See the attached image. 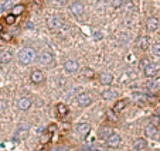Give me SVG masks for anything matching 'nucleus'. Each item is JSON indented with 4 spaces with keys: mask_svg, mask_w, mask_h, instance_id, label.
Returning a JSON list of instances; mask_svg holds the SVG:
<instances>
[{
    "mask_svg": "<svg viewBox=\"0 0 160 151\" xmlns=\"http://www.w3.org/2000/svg\"><path fill=\"white\" fill-rule=\"evenodd\" d=\"M51 151H65L64 147H60V148H54V150H51Z\"/></svg>",
    "mask_w": 160,
    "mask_h": 151,
    "instance_id": "c9c22d12",
    "label": "nucleus"
},
{
    "mask_svg": "<svg viewBox=\"0 0 160 151\" xmlns=\"http://www.w3.org/2000/svg\"><path fill=\"white\" fill-rule=\"evenodd\" d=\"M137 48L142 49V51H146L149 48V38L144 37V35L139 37V40H137Z\"/></svg>",
    "mask_w": 160,
    "mask_h": 151,
    "instance_id": "a211bd4d",
    "label": "nucleus"
},
{
    "mask_svg": "<svg viewBox=\"0 0 160 151\" xmlns=\"http://www.w3.org/2000/svg\"><path fill=\"white\" fill-rule=\"evenodd\" d=\"M31 100L28 99V97H20L18 100H17V107L20 109V110H28L30 107H31Z\"/></svg>",
    "mask_w": 160,
    "mask_h": 151,
    "instance_id": "9b49d317",
    "label": "nucleus"
},
{
    "mask_svg": "<svg viewBox=\"0 0 160 151\" xmlns=\"http://www.w3.org/2000/svg\"><path fill=\"white\" fill-rule=\"evenodd\" d=\"M47 24H48V28H50V30L58 31V30L63 27V20L58 16H50L47 20Z\"/></svg>",
    "mask_w": 160,
    "mask_h": 151,
    "instance_id": "f03ea898",
    "label": "nucleus"
},
{
    "mask_svg": "<svg viewBox=\"0 0 160 151\" xmlns=\"http://www.w3.org/2000/svg\"><path fill=\"white\" fill-rule=\"evenodd\" d=\"M119 144H120V135L116 134V133H112L106 138V145L109 148H116V147H119Z\"/></svg>",
    "mask_w": 160,
    "mask_h": 151,
    "instance_id": "423d86ee",
    "label": "nucleus"
},
{
    "mask_svg": "<svg viewBox=\"0 0 160 151\" xmlns=\"http://www.w3.org/2000/svg\"><path fill=\"white\" fill-rule=\"evenodd\" d=\"M160 25V21L157 17H149L147 18V21H146V28H147V31H156L157 28H159Z\"/></svg>",
    "mask_w": 160,
    "mask_h": 151,
    "instance_id": "6e6552de",
    "label": "nucleus"
},
{
    "mask_svg": "<svg viewBox=\"0 0 160 151\" xmlns=\"http://www.w3.org/2000/svg\"><path fill=\"white\" fill-rule=\"evenodd\" d=\"M54 1H55V3H63L64 0H54Z\"/></svg>",
    "mask_w": 160,
    "mask_h": 151,
    "instance_id": "4c0bfd02",
    "label": "nucleus"
},
{
    "mask_svg": "<svg viewBox=\"0 0 160 151\" xmlns=\"http://www.w3.org/2000/svg\"><path fill=\"white\" fill-rule=\"evenodd\" d=\"M75 130H77V133H80L81 135H87L89 131H91V124H89V123H78L77 127H75Z\"/></svg>",
    "mask_w": 160,
    "mask_h": 151,
    "instance_id": "ddd939ff",
    "label": "nucleus"
},
{
    "mask_svg": "<svg viewBox=\"0 0 160 151\" xmlns=\"http://www.w3.org/2000/svg\"><path fill=\"white\" fill-rule=\"evenodd\" d=\"M133 8V3L132 1H128V4H126V10H132Z\"/></svg>",
    "mask_w": 160,
    "mask_h": 151,
    "instance_id": "f704fd0d",
    "label": "nucleus"
},
{
    "mask_svg": "<svg viewBox=\"0 0 160 151\" xmlns=\"http://www.w3.org/2000/svg\"><path fill=\"white\" fill-rule=\"evenodd\" d=\"M133 147H135V150L142 151V150H144V148L147 147V141H146L144 138H136V141H135V144H133Z\"/></svg>",
    "mask_w": 160,
    "mask_h": 151,
    "instance_id": "aec40b11",
    "label": "nucleus"
},
{
    "mask_svg": "<svg viewBox=\"0 0 160 151\" xmlns=\"http://www.w3.org/2000/svg\"><path fill=\"white\" fill-rule=\"evenodd\" d=\"M156 114H159V116H160V106L156 109Z\"/></svg>",
    "mask_w": 160,
    "mask_h": 151,
    "instance_id": "e433bc0d",
    "label": "nucleus"
},
{
    "mask_svg": "<svg viewBox=\"0 0 160 151\" xmlns=\"http://www.w3.org/2000/svg\"><path fill=\"white\" fill-rule=\"evenodd\" d=\"M102 37H104V34H102V32H99V31L94 32V38H95V40H101Z\"/></svg>",
    "mask_w": 160,
    "mask_h": 151,
    "instance_id": "473e14b6",
    "label": "nucleus"
},
{
    "mask_svg": "<svg viewBox=\"0 0 160 151\" xmlns=\"http://www.w3.org/2000/svg\"><path fill=\"white\" fill-rule=\"evenodd\" d=\"M144 134L147 135L149 138H156V137H157V134H159L157 127H156V126H153V124L146 126V127H144Z\"/></svg>",
    "mask_w": 160,
    "mask_h": 151,
    "instance_id": "2eb2a0df",
    "label": "nucleus"
},
{
    "mask_svg": "<svg viewBox=\"0 0 160 151\" xmlns=\"http://www.w3.org/2000/svg\"><path fill=\"white\" fill-rule=\"evenodd\" d=\"M30 79H31L33 83H43L46 80V76L41 71H33L31 75H30Z\"/></svg>",
    "mask_w": 160,
    "mask_h": 151,
    "instance_id": "f8f14e48",
    "label": "nucleus"
},
{
    "mask_svg": "<svg viewBox=\"0 0 160 151\" xmlns=\"http://www.w3.org/2000/svg\"><path fill=\"white\" fill-rule=\"evenodd\" d=\"M28 126L27 124H23V126H20L18 127V130H17L16 133V140H24L27 135H28Z\"/></svg>",
    "mask_w": 160,
    "mask_h": 151,
    "instance_id": "4468645a",
    "label": "nucleus"
},
{
    "mask_svg": "<svg viewBox=\"0 0 160 151\" xmlns=\"http://www.w3.org/2000/svg\"><path fill=\"white\" fill-rule=\"evenodd\" d=\"M150 124L156 126V127H159V126H160V116H159V114H154V116L150 117Z\"/></svg>",
    "mask_w": 160,
    "mask_h": 151,
    "instance_id": "bb28decb",
    "label": "nucleus"
},
{
    "mask_svg": "<svg viewBox=\"0 0 160 151\" xmlns=\"http://www.w3.org/2000/svg\"><path fill=\"white\" fill-rule=\"evenodd\" d=\"M143 73H144V76H147V78H154V76L159 73V66L156 64H152V62H150V64L143 69Z\"/></svg>",
    "mask_w": 160,
    "mask_h": 151,
    "instance_id": "0eeeda50",
    "label": "nucleus"
},
{
    "mask_svg": "<svg viewBox=\"0 0 160 151\" xmlns=\"http://www.w3.org/2000/svg\"><path fill=\"white\" fill-rule=\"evenodd\" d=\"M4 20H6V23H7L9 25H11V24L16 23V16H14V14H7Z\"/></svg>",
    "mask_w": 160,
    "mask_h": 151,
    "instance_id": "c85d7f7f",
    "label": "nucleus"
},
{
    "mask_svg": "<svg viewBox=\"0 0 160 151\" xmlns=\"http://www.w3.org/2000/svg\"><path fill=\"white\" fill-rule=\"evenodd\" d=\"M150 49H152V54L154 56H160V42H154Z\"/></svg>",
    "mask_w": 160,
    "mask_h": 151,
    "instance_id": "b1692460",
    "label": "nucleus"
},
{
    "mask_svg": "<svg viewBox=\"0 0 160 151\" xmlns=\"http://www.w3.org/2000/svg\"><path fill=\"white\" fill-rule=\"evenodd\" d=\"M125 107H126V100H118L116 103L113 104V111L119 113V111H122Z\"/></svg>",
    "mask_w": 160,
    "mask_h": 151,
    "instance_id": "412c9836",
    "label": "nucleus"
},
{
    "mask_svg": "<svg viewBox=\"0 0 160 151\" xmlns=\"http://www.w3.org/2000/svg\"><path fill=\"white\" fill-rule=\"evenodd\" d=\"M17 58L21 65H30L31 62H34V59H37V52L33 48H23L18 52Z\"/></svg>",
    "mask_w": 160,
    "mask_h": 151,
    "instance_id": "f257e3e1",
    "label": "nucleus"
},
{
    "mask_svg": "<svg viewBox=\"0 0 160 151\" xmlns=\"http://www.w3.org/2000/svg\"><path fill=\"white\" fill-rule=\"evenodd\" d=\"M0 31H3V25H1V23H0Z\"/></svg>",
    "mask_w": 160,
    "mask_h": 151,
    "instance_id": "58836bf2",
    "label": "nucleus"
},
{
    "mask_svg": "<svg viewBox=\"0 0 160 151\" xmlns=\"http://www.w3.org/2000/svg\"><path fill=\"white\" fill-rule=\"evenodd\" d=\"M50 138H51V133H48L47 131V133H44V134L40 137V143L41 144H47L48 141H50Z\"/></svg>",
    "mask_w": 160,
    "mask_h": 151,
    "instance_id": "cd10ccee",
    "label": "nucleus"
},
{
    "mask_svg": "<svg viewBox=\"0 0 160 151\" xmlns=\"http://www.w3.org/2000/svg\"><path fill=\"white\" fill-rule=\"evenodd\" d=\"M101 95H102V97L105 100H112V99H115L118 96V92L115 89H105V90H102Z\"/></svg>",
    "mask_w": 160,
    "mask_h": 151,
    "instance_id": "dca6fc26",
    "label": "nucleus"
},
{
    "mask_svg": "<svg viewBox=\"0 0 160 151\" xmlns=\"http://www.w3.org/2000/svg\"><path fill=\"white\" fill-rule=\"evenodd\" d=\"M47 131L53 134L54 131H57V126H55V124H50V126H48V128H47Z\"/></svg>",
    "mask_w": 160,
    "mask_h": 151,
    "instance_id": "2f4dec72",
    "label": "nucleus"
},
{
    "mask_svg": "<svg viewBox=\"0 0 160 151\" xmlns=\"http://www.w3.org/2000/svg\"><path fill=\"white\" fill-rule=\"evenodd\" d=\"M57 113H58L60 116H65V114L68 113V107H67L64 103H58L57 104Z\"/></svg>",
    "mask_w": 160,
    "mask_h": 151,
    "instance_id": "4be33fe9",
    "label": "nucleus"
},
{
    "mask_svg": "<svg viewBox=\"0 0 160 151\" xmlns=\"http://www.w3.org/2000/svg\"><path fill=\"white\" fill-rule=\"evenodd\" d=\"M77 102H78V104H80V106H84V107H85V106H89V104H91V102H92V97H91L88 93H85V92H84V93H80V95H78V97H77Z\"/></svg>",
    "mask_w": 160,
    "mask_h": 151,
    "instance_id": "1a4fd4ad",
    "label": "nucleus"
},
{
    "mask_svg": "<svg viewBox=\"0 0 160 151\" xmlns=\"http://www.w3.org/2000/svg\"><path fill=\"white\" fill-rule=\"evenodd\" d=\"M13 59V52L9 49H1L0 51V64H9Z\"/></svg>",
    "mask_w": 160,
    "mask_h": 151,
    "instance_id": "9d476101",
    "label": "nucleus"
},
{
    "mask_svg": "<svg viewBox=\"0 0 160 151\" xmlns=\"http://www.w3.org/2000/svg\"><path fill=\"white\" fill-rule=\"evenodd\" d=\"M99 80H101L102 85H111V83L113 82V76L109 73V72H104V73H101Z\"/></svg>",
    "mask_w": 160,
    "mask_h": 151,
    "instance_id": "f3484780",
    "label": "nucleus"
},
{
    "mask_svg": "<svg viewBox=\"0 0 160 151\" xmlns=\"http://www.w3.org/2000/svg\"><path fill=\"white\" fill-rule=\"evenodd\" d=\"M24 11V6L23 4H16L14 7L11 8V14H14V16H20V14H23Z\"/></svg>",
    "mask_w": 160,
    "mask_h": 151,
    "instance_id": "5701e85b",
    "label": "nucleus"
},
{
    "mask_svg": "<svg viewBox=\"0 0 160 151\" xmlns=\"http://www.w3.org/2000/svg\"><path fill=\"white\" fill-rule=\"evenodd\" d=\"M149 64H150V61H149V59H146V58H143V59L140 61V69L143 71V69H144V68H146V66H147Z\"/></svg>",
    "mask_w": 160,
    "mask_h": 151,
    "instance_id": "c756f323",
    "label": "nucleus"
},
{
    "mask_svg": "<svg viewBox=\"0 0 160 151\" xmlns=\"http://www.w3.org/2000/svg\"><path fill=\"white\" fill-rule=\"evenodd\" d=\"M92 151H101V150H92Z\"/></svg>",
    "mask_w": 160,
    "mask_h": 151,
    "instance_id": "ea45409f",
    "label": "nucleus"
},
{
    "mask_svg": "<svg viewBox=\"0 0 160 151\" xmlns=\"http://www.w3.org/2000/svg\"><path fill=\"white\" fill-rule=\"evenodd\" d=\"M106 119L109 120V121H118V117H116V111L108 110V111H106Z\"/></svg>",
    "mask_w": 160,
    "mask_h": 151,
    "instance_id": "393cba45",
    "label": "nucleus"
},
{
    "mask_svg": "<svg viewBox=\"0 0 160 151\" xmlns=\"http://www.w3.org/2000/svg\"><path fill=\"white\" fill-rule=\"evenodd\" d=\"M4 110H6V102L0 100V113H3Z\"/></svg>",
    "mask_w": 160,
    "mask_h": 151,
    "instance_id": "72a5a7b5",
    "label": "nucleus"
},
{
    "mask_svg": "<svg viewBox=\"0 0 160 151\" xmlns=\"http://www.w3.org/2000/svg\"><path fill=\"white\" fill-rule=\"evenodd\" d=\"M70 10H71V13L75 17H82L84 16V4H82V1H80V0H75L74 3H71Z\"/></svg>",
    "mask_w": 160,
    "mask_h": 151,
    "instance_id": "20e7f679",
    "label": "nucleus"
},
{
    "mask_svg": "<svg viewBox=\"0 0 160 151\" xmlns=\"http://www.w3.org/2000/svg\"><path fill=\"white\" fill-rule=\"evenodd\" d=\"M84 76L88 78V79H92L95 76V72H94V69H91V68H85L84 69Z\"/></svg>",
    "mask_w": 160,
    "mask_h": 151,
    "instance_id": "a878e982",
    "label": "nucleus"
},
{
    "mask_svg": "<svg viewBox=\"0 0 160 151\" xmlns=\"http://www.w3.org/2000/svg\"><path fill=\"white\" fill-rule=\"evenodd\" d=\"M113 133V130L111 127H102L99 131H98V135H99V138H102V140H106L109 135Z\"/></svg>",
    "mask_w": 160,
    "mask_h": 151,
    "instance_id": "6ab92c4d",
    "label": "nucleus"
},
{
    "mask_svg": "<svg viewBox=\"0 0 160 151\" xmlns=\"http://www.w3.org/2000/svg\"><path fill=\"white\" fill-rule=\"evenodd\" d=\"M38 62H40L41 65H46V66L53 65L54 64V55H53L50 51H43L40 55H38Z\"/></svg>",
    "mask_w": 160,
    "mask_h": 151,
    "instance_id": "7ed1b4c3",
    "label": "nucleus"
},
{
    "mask_svg": "<svg viewBox=\"0 0 160 151\" xmlns=\"http://www.w3.org/2000/svg\"><path fill=\"white\" fill-rule=\"evenodd\" d=\"M123 4V0H112V6L115 8H119Z\"/></svg>",
    "mask_w": 160,
    "mask_h": 151,
    "instance_id": "7c9ffc66",
    "label": "nucleus"
},
{
    "mask_svg": "<svg viewBox=\"0 0 160 151\" xmlns=\"http://www.w3.org/2000/svg\"><path fill=\"white\" fill-rule=\"evenodd\" d=\"M64 69L68 73H74V72H77L80 69V64H78L77 59H68V61L64 62Z\"/></svg>",
    "mask_w": 160,
    "mask_h": 151,
    "instance_id": "39448f33",
    "label": "nucleus"
}]
</instances>
